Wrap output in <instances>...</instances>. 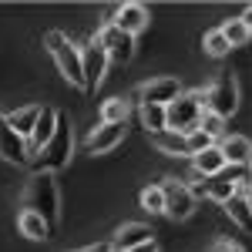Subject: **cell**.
I'll return each instance as SVG.
<instances>
[{"instance_id":"cell-20","label":"cell","mask_w":252,"mask_h":252,"mask_svg":"<svg viewBox=\"0 0 252 252\" xmlns=\"http://www.w3.org/2000/svg\"><path fill=\"white\" fill-rule=\"evenodd\" d=\"M17 229H20V235H27V239H34V242H44V239H51V229H47V222H44L40 215L27 212V209L17 215Z\"/></svg>"},{"instance_id":"cell-3","label":"cell","mask_w":252,"mask_h":252,"mask_svg":"<svg viewBox=\"0 0 252 252\" xmlns=\"http://www.w3.org/2000/svg\"><path fill=\"white\" fill-rule=\"evenodd\" d=\"M44 47H47V54L54 58L61 78L67 81V84H74V88H81V91H84V74H81V47H74V44H71V37H67V34H61V31H47V34H44Z\"/></svg>"},{"instance_id":"cell-30","label":"cell","mask_w":252,"mask_h":252,"mask_svg":"<svg viewBox=\"0 0 252 252\" xmlns=\"http://www.w3.org/2000/svg\"><path fill=\"white\" fill-rule=\"evenodd\" d=\"M128 252H158V246H155V239H152V242H141V246H135V249H128Z\"/></svg>"},{"instance_id":"cell-22","label":"cell","mask_w":252,"mask_h":252,"mask_svg":"<svg viewBox=\"0 0 252 252\" xmlns=\"http://www.w3.org/2000/svg\"><path fill=\"white\" fill-rule=\"evenodd\" d=\"M158 152H165V155H189L185 152V135H175V131H158L152 135Z\"/></svg>"},{"instance_id":"cell-15","label":"cell","mask_w":252,"mask_h":252,"mask_svg":"<svg viewBox=\"0 0 252 252\" xmlns=\"http://www.w3.org/2000/svg\"><path fill=\"white\" fill-rule=\"evenodd\" d=\"M152 235L155 232H152L145 222H125V225L115 232V239H111V249L128 252V249H135V246H141V242H152Z\"/></svg>"},{"instance_id":"cell-16","label":"cell","mask_w":252,"mask_h":252,"mask_svg":"<svg viewBox=\"0 0 252 252\" xmlns=\"http://www.w3.org/2000/svg\"><path fill=\"white\" fill-rule=\"evenodd\" d=\"M225 215L232 219L235 225L242 229V232H249V222H252V202H249V185H242V189H235V195L222 205Z\"/></svg>"},{"instance_id":"cell-21","label":"cell","mask_w":252,"mask_h":252,"mask_svg":"<svg viewBox=\"0 0 252 252\" xmlns=\"http://www.w3.org/2000/svg\"><path fill=\"white\" fill-rule=\"evenodd\" d=\"M128 115H131V101L125 97H108L101 104V125H128Z\"/></svg>"},{"instance_id":"cell-18","label":"cell","mask_w":252,"mask_h":252,"mask_svg":"<svg viewBox=\"0 0 252 252\" xmlns=\"http://www.w3.org/2000/svg\"><path fill=\"white\" fill-rule=\"evenodd\" d=\"M222 37L229 40V47H242V44H249L252 37V24H249V7L242 10V17H235V20H225L222 27Z\"/></svg>"},{"instance_id":"cell-1","label":"cell","mask_w":252,"mask_h":252,"mask_svg":"<svg viewBox=\"0 0 252 252\" xmlns=\"http://www.w3.org/2000/svg\"><path fill=\"white\" fill-rule=\"evenodd\" d=\"M24 209L40 215L47 222V229H54L61 222V192H58V178L51 172H34L24 192Z\"/></svg>"},{"instance_id":"cell-8","label":"cell","mask_w":252,"mask_h":252,"mask_svg":"<svg viewBox=\"0 0 252 252\" xmlns=\"http://www.w3.org/2000/svg\"><path fill=\"white\" fill-rule=\"evenodd\" d=\"M104 71H108V58L101 51V44L94 37L81 47V74H84V91H97V84L104 81Z\"/></svg>"},{"instance_id":"cell-9","label":"cell","mask_w":252,"mask_h":252,"mask_svg":"<svg viewBox=\"0 0 252 252\" xmlns=\"http://www.w3.org/2000/svg\"><path fill=\"white\" fill-rule=\"evenodd\" d=\"M182 94V84L175 78H152L138 88V104H172L175 97Z\"/></svg>"},{"instance_id":"cell-7","label":"cell","mask_w":252,"mask_h":252,"mask_svg":"<svg viewBox=\"0 0 252 252\" xmlns=\"http://www.w3.org/2000/svg\"><path fill=\"white\" fill-rule=\"evenodd\" d=\"M161 192H165V215H168V219L185 222V219L195 212V198H192V192H189L185 182H178V178H161Z\"/></svg>"},{"instance_id":"cell-19","label":"cell","mask_w":252,"mask_h":252,"mask_svg":"<svg viewBox=\"0 0 252 252\" xmlns=\"http://www.w3.org/2000/svg\"><path fill=\"white\" fill-rule=\"evenodd\" d=\"M37 115H40V104H27V108H17V111H10V115H3V121L27 141L31 131H34V125H37Z\"/></svg>"},{"instance_id":"cell-5","label":"cell","mask_w":252,"mask_h":252,"mask_svg":"<svg viewBox=\"0 0 252 252\" xmlns=\"http://www.w3.org/2000/svg\"><path fill=\"white\" fill-rule=\"evenodd\" d=\"M198 118H202V101H198V91L192 94L175 97L172 104H165V131H175V135H189L198 128Z\"/></svg>"},{"instance_id":"cell-27","label":"cell","mask_w":252,"mask_h":252,"mask_svg":"<svg viewBox=\"0 0 252 252\" xmlns=\"http://www.w3.org/2000/svg\"><path fill=\"white\" fill-rule=\"evenodd\" d=\"M212 145L215 141L205 135V131H198V128L185 135V152H189V155H198V152H205V148H212Z\"/></svg>"},{"instance_id":"cell-26","label":"cell","mask_w":252,"mask_h":252,"mask_svg":"<svg viewBox=\"0 0 252 252\" xmlns=\"http://www.w3.org/2000/svg\"><path fill=\"white\" fill-rule=\"evenodd\" d=\"M225 121L222 118H215V115H209V111H202V118H198V131H205V135L212 138H225V128H222Z\"/></svg>"},{"instance_id":"cell-11","label":"cell","mask_w":252,"mask_h":252,"mask_svg":"<svg viewBox=\"0 0 252 252\" xmlns=\"http://www.w3.org/2000/svg\"><path fill=\"white\" fill-rule=\"evenodd\" d=\"M58 108H47V104H40V115H37V125H34V131L27 138V155H37L40 148L51 141L54 135V128H58Z\"/></svg>"},{"instance_id":"cell-17","label":"cell","mask_w":252,"mask_h":252,"mask_svg":"<svg viewBox=\"0 0 252 252\" xmlns=\"http://www.w3.org/2000/svg\"><path fill=\"white\" fill-rule=\"evenodd\" d=\"M222 168H229V165H225V158H222V152L215 145L205 148V152H198V155H192V172L198 178H215Z\"/></svg>"},{"instance_id":"cell-28","label":"cell","mask_w":252,"mask_h":252,"mask_svg":"<svg viewBox=\"0 0 252 252\" xmlns=\"http://www.w3.org/2000/svg\"><path fill=\"white\" fill-rule=\"evenodd\" d=\"M71 252H115V249H111V242H91V246H81Z\"/></svg>"},{"instance_id":"cell-29","label":"cell","mask_w":252,"mask_h":252,"mask_svg":"<svg viewBox=\"0 0 252 252\" xmlns=\"http://www.w3.org/2000/svg\"><path fill=\"white\" fill-rule=\"evenodd\" d=\"M215 252H246V249H242V246H235L232 239H219V242H215Z\"/></svg>"},{"instance_id":"cell-24","label":"cell","mask_w":252,"mask_h":252,"mask_svg":"<svg viewBox=\"0 0 252 252\" xmlns=\"http://www.w3.org/2000/svg\"><path fill=\"white\" fill-rule=\"evenodd\" d=\"M202 51H205L209 58H225L232 47H229V40L222 37V31L215 27V31H205V37H202Z\"/></svg>"},{"instance_id":"cell-4","label":"cell","mask_w":252,"mask_h":252,"mask_svg":"<svg viewBox=\"0 0 252 252\" xmlns=\"http://www.w3.org/2000/svg\"><path fill=\"white\" fill-rule=\"evenodd\" d=\"M198 101H202V111H209L215 118H232L235 108H239V84H235L232 74H219V78L198 91Z\"/></svg>"},{"instance_id":"cell-12","label":"cell","mask_w":252,"mask_h":252,"mask_svg":"<svg viewBox=\"0 0 252 252\" xmlns=\"http://www.w3.org/2000/svg\"><path fill=\"white\" fill-rule=\"evenodd\" d=\"M215 148L222 152L225 165H232V168H249L252 141H249L246 135H225L222 141H215Z\"/></svg>"},{"instance_id":"cell-23","label":"cell","mask_w":252,"mask_h":252,"mask_svg":"<svg viewBox=\"0 0 252 252\" xmlns=\"http://www.w3.org/2000/svg\"><path fill=\"white\" fill-rule=\"evenodd\" d=\"M138 115H141V125H145L152 135L165 131V108H161V104H141Z\"/></svg>"},{"instance_id":"cell-25","label":"cell","mask_w":252,"mask_h":252,"mask_svg":"<svg viewBox=\"0 0 252 252\" xmlns=\"http://www.w3.org/2000/svg\"><path fill=\"white\" fill-rule=\"evenodd\" d=\"M141 209L152 215H165V192H161V185H148L141 192Z\"/></svg>"},{"instance_id":"cell-13","label":"cell","mask_w":252,"mask_h":252,"mask_svg":"<svg viewBox=\"0 0 252 252\" xmlns=\"http://www.w3.org/2000/svg\"><path fill=\"white\" fill-rule=\"evenodd\" d=\"M0 158H3V161H14V165H24V161L31 158L27 155V141L3 121V111H0Z\"/></svg>"},{"instance_id":"cell-2","label":"cell","mask_w":252,"mask_h":252,"mask_svg":"<svg viewBox=\"0 0 252 252\" xmlns=\"http://www.w3.org/2000/svg\"><path fill=\"white\" fill-rule=\"evenodd\" d=\"M71 152H74V135H71V121L64 115H58V128H54V135L51 141L40 148L37 155H34V172H51L58 175L61 168H67V161H71Z\"/></svg>"},{"instance_id":"cell-6","label":"cell","mask_w":252,"mask_h":252,"mask_svg":"<svg viewBox=\"0 0 252 252\" xmlns=\"http://www.w3.org/2000/svg\"><path fill=\"white\" fill-rule=\"evenodd\" d=\"M94 40L101 44V51H104L108 64H128V61L135 58V37L121 34V31H118L111 20H104V24L97 27Z\"/></svg>"},{"instance_id":"cell-14","label":"cell","mask_w":252,"mask_h":252,"mask_svg":"<svg viewBox=\"0 0 252 252\" xmlns=\"http://www.w3.org/2000/svg\"><path fill=\"white\" fill-rule=\"evenodd\" d=\"M125 131H128V125H97L88 135V152L91 155H104V152L118 148L125 141Z\"/></svg>"},{"instance_id":"cell-10","label":"cell","mask_w":252,"mask_h":252,"mask_svg":"<svg viewBox=\"0 0 252 252\" xmlns=\"http://www.w3.org/2000/svg\"><path fill=\"white\" fill-rule=\"evenodd\" d=\"M148 20L152 17H148V7H145V3H121L115 10V20H111V24H115L121 34L138 37V34L148 27Z\"/></svg>"}]
</instances>
